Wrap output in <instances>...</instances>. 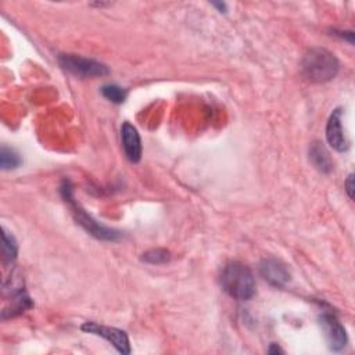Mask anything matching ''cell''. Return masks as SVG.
<instances>
[{
	"label": "cell",
	"instance_id": "obj_10",
	"mask_svg": "<svg viewBox=\"0 0 355 355\" xmlns=\"http://www.w3.org/2000/svg\"><path fill=\"white\" fill-rule=\"evenodd\" d=\"M309 159L313 166L322 173H329L333 169L331 157L326 147L319 141L312 143V146L309 147Z\"/></svg>",
	"mask_w": 355,
	"mask_h": 355
},
{
	"label": "cell",
	"instance_id": "obj_17",
	"mask_svg": "<svg viewBox=\"0 0 355 355\" xmlns=\"http://www.w3.org/2000/svg\"><path fill=\"white\" fill-rule=\"evenodd\" d=\"M212 6H215V7H218L219 8V11L220 12H226V6L223 4V3H212Z\"/></svg>",
	"mask_w": 355,
	"mask_h": 355
},
{
	"label": "cell",
	"instance_id": "obj_9",
	"mask_svg": "<svg viewBox=\"0 0 355 355\" xmlns=\"http://www.w3.org/2000/svg\"><path fill=\"white\" fill-rule=\"evenodd\" d=\"M121 139L126 158L130 162H139L141 158V140L137 129L132 123L123 122L121 128Z\"/></svg>",
	"mask_w": 355,
	"mask_h": 355
},
{
	"label": "cell",
	"instance_id": "obj_12",
	"mask_svg": "<svg viewBox=\"0 0 355 355\" xmlns=\"http://www.w3.org/2000/svg\"><path fill=\"white\" fill-rule=\"evenodd\" d=\"M21 157L12 150V148H8L6 146L1 147V151H0V165L4 171H8V169H15L21 165Z\"/></svg>",
	"mask_w": 355,
	"mask_h": 355
},
{
	"label": "cell",
	"instance_id": "obj_11",
	"mask_svg": "<svg viewBox=\"0 0 355 355\" xmlns=\"http://www.w3.org/2000/svg\"><path fill=\"white\" fill-rule=\"evenodd\" d=\"M3 237V258L6 263H12L17 258V252H18V245L17 241L14 239V236L11 233H8L6 229H3L1 233Z\"/></svg>",
	"mask_w": 355,
	"mask_h": 355
},
{
	"label": "cell",
	"instance_id": "obj_4",
	"mask_svg": "<svg viewBox=\"0 0 355 355\" xmlns=\"http://www.w3.org/2000/svg\"><path fill=\"white\" fill-rule=\"evenodd\" d=\"M58 62L65 71L79 78H98L108 73V68L103 62L75 54H60Z\"/></svg>",
	"mask_w": 355,
	"mask_h": 355
},
{
	"label": "cell",
	"instance_id": "obj_16",
	"mask_svg": "<svg viewBox=\"0 0 355 355\" xmlns=\"http://www.w3.org/2000/svg\"><path fill=\"white\" fill-rule=\"evenodd\" d=\"M268 352H269V354H283V349H282L277 344H270Z\"/></svg>",
	"mask_w": 355,
	"mask_h": 355
},
{
	"label": "cell",
	"instance_id": "obj_2",
	"mask_svg": "<svg viewBox=\"0 0 355 355\" xmlns=\"http://www.w3.org/2000/svg\"><path fill=\"white\" fill-rule=\"evenodd\" d=\"M220 286L226 294L239 301H247L255 294L254 275L240 262H229L220 273Z\"/></svg>",
	"mask_w": 355,
	"mask_h": 355
},
{
	"label": "cell",
	"instance_id": "obj_3",
	"mask_svg": "<svg viewBox=\"0 0 355 355\" xmlns=\"http://www.w3.org/2000/svg\"><path fill=\"white\" fill-rule=\"evenodd\" d=\"M60 191H61V196H62L64 201L69 204L73 218L76 219V222H78L87 233H90L92 236H94V237L98 239V240H107V241H115V240H118V239L121 237L119 232H116V230H114V229H110V227H105V226L97 223V222H96L90 215H87V212L73 200L72 186H71V182H69V180H64V182L61 183Z\"/></svg>",
	"mask_w": 355,
	"mask_h": 355
},
{
	"label": "cell",
	"instance_id": "obj_13",
	"mask_svg": "<svg viewBox=\"0 0 355 355\" xmlns=\"http://www.w3.org/2000/svg\"><path fill=\"white\" fill-rule=\"evenodd\" d=\"M169 259H171V254H169V251H166L164 248H153V250L146 251L141 255V261L151 263V265H161V263L168 262Z\"/></svg>",
	"mask_w": 355,
	"mask_h": 355
},
{
	"label": "cell",
	"instance_id": "obj_6",
	"mask_svg": "<svg viewBox=\"0 0 355 355\" xmlns=\"http://www.w3.org/2000/svg\"><path fill=\"white\" fill-rule=\"evenodd\" d=\"M320 324L324 330V336L330 349L340 351L347 345L348 338H347L345 329L334 315L323 313L320 316Z\"/></svg>",
	"mask_w": 355,
	"mask_h": 355
},
{
	"label": "cell",
	"instance_id": "obj_8",
	"mask_svg": "<svg viewBox=\"0 0 355 355\" xmlns=\"http://www.w3.org/2000/svg\"><path fill=\"white\" fill-rule=\"evenodd\" d=\"M341 110L336 108L326 123V140L337 151H345L348 148V141L344 135L343 122H341Z\"/></svg>",
	"mask_w": 355,
	"mask_h": 355
},
{
	"label": "cell",
	"instance_id": "obj_1",
	"mask_svg": "<svg viewBox=\"0 0 355 355\" xmlns=\"http://www.w3.org/2000/svg\"><path fill=\"white\" fill-rule=\"evenodd\" d=\"M340 64L333 53L322 47L308 50L301 61V72L305 79L315 83H324L336 78Z\"/></svg>",
	"mask_w": 355,
	"mask_h": 355
},
{
	"label": "cell",
	"instance_id": "obj_5",
	"mask_svg": "<svg viewBox=\"0 0 355 355\" xmlns=\"http://www.w3.org/2000/svg\"><path fill=\"white\" fill-rule=\"evenodd\" d=\"M80 329L85 333H90L94 336H100L104 340H107L110 344H112L118 352L121 354H129L130 352V344L128 334L116 327H110L104 324H98L94 322H85Z\"/></svg>",
	"mask_w": 355,
	"mask_h": 355
},
{
	"label": "cell",
	"instance_id": "obj_15",
	"mask_svg": "<svg viewBox=\"0 0 355 355\" xmlns=\"http://www.w3.org/2000/svg\"><path fill=\"white\" fill-rule=\"evenodd\" d=\"M345 190H347V194L349 198L354 197V175L349 173L347 180H345Z\"/></svg>",
	"mask_w": 355,
	"mask_h": 355
},
{
	"label": "cell",
	"instance_id": "obj_14",
	"mask_svg": "<svg viewBox=\"0 0 355 355\" xmlns=\"http://www.w3.org/2000/svg\"><path fill=\"white\" fill-rule=\"evenodd\" d=\"M101 93L107 100L116 103V104L123 103L126 98V90L116 85H104L101 87Z\"/></svg>",
	"mask_w": 355,
	"mask_h": 355
},
{
	"label": "cell",
	"instance_id": "obj_7",
	"mask_svg": "<svg viewBox=\"0 0 355 355\" xmlns=\"http://www.w3.org/2000/svg\"><path fill=\"white\" fill-rule=\"evenodd\" d=\"M261 276L275 287H284L290 282V272L286 265L275 258H265L259 263Z\"/></svg>",
	"mask_w": 355,
	"mask_h": 355
}]
</instances>
